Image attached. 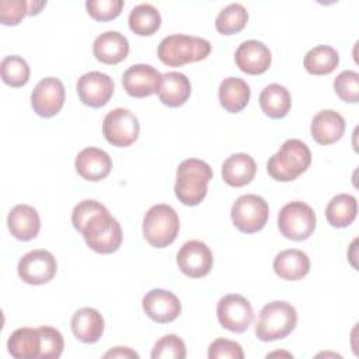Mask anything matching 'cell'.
Wrapping results in <instances>:
<instances>
[{
    "instance_id": "23",
    "label": "cell",
    "mask_w": 359,
    "mask_h": 359,
    "mask_svg": "<svg viewBox=\"0 0 359 359\" xmlns=\"http://www.w3.org/2000/svg\"><path fill=\"white\" fill-rule=\"evenodd\" d=\"M257 172V164L250 154L236 153L229 156L222 165V178L230 187H244L250 184Z\"/></svg>"
},
{
    "instance_id": "19",
    "label": "cell",
    "mask_w": 359,
    "mask_h": 359,
    "mask_svg": "<svg viewBox=\"0 0 359 359\" xmlns=\"http://www.w3.org/2000/svg\"><path fill=\"white\" fill-rule=\"evenodd\" d=\"M311 136L323 146L338 142L345 132L344 116L334 109H323L317 112L311 121Z\"/></svg>"
},
{
    "instance_id": "33",
    "label": "cell",
    "mask_w": 359,
    "mask_h": 359,
    "mask_svg": "<svg viewBox=\"0 0 359 359\" xmlns=\"http://www.w3.org/2000/svg\"><path fill=\"white\" fill-rule=\"evenodd\" d=\"M1 79L11 87H22L29 80V66L21 56H6L0 63Z\"/></svg>"
},
{
    "instance_id": "16",
    "label": "cell",
    "mask_w": 359,
    "mask_h": 359,
    "mask_svg": "<svg viewBox=\"0 0 359 359\" xmlns=\"http://www.w3.org/2000/svg\"><path fill=\"white\" fill-rule=\"evenodd\" d=\"M143 310L149 318L156 323L167 324L181 314L180 299L170 290L151 289L142 300Z\"/></svg>"
},
{
    "instance_id": "12",
    "label": "cell",
    "mask_w": 359,
    "mask_h": 359,
    "mask_svg": "<svg viewBox=\"0 0 359 359\" xmlns=\"http://www.w3.org/2000/svg\"><path fill=\"white\" fill-rule=\"evenodd\" d=\"M177 265L180 271L189 278H203L213 266V255L205 243L191 240L182 244V247L178 250Z\"/></svg>"
},
{
    "instance_id": "1",
    "label": "cell",
    "mask_w": 359,
    "mask_h": 359,
    "mask_svg": "<svg viewBox=\"0 0 359 359\" xmlns=\"http://www.w3.org/2000/svg\"><path fill=\"white\" fill-rule=\"evenodd\" d=\"M213 171L208 163L199 158H187L177 168L175 195L181 203L187 206L199 205L208 194V182L212 180Z\"/></svg>"
},
{
    "instance_id": "20",
    "label": "cell",
    "mask_w": 359,
    "mask_h": 359,
    "mask_svg": "<svg viewBox=\"0 0 359 359\" xmlns=\"http://www.w3.org/2000/svg\"><path fill=\"white\" fill-rule=\"evenodd\" d=\"M7 226L17 240L29 241L35 238L41 229V219L38 212L25 203L15 205L8 216H7Z\"/></svg>"
},
{
    "instance_id": "18",
    "label": "cell",
    "mask_w": 359,
    "mask_h": 359,
    "mask_svg": "<svg viewBox=\"0 0 359 359\" xmlns=\"http://www.w3.org/2000/svg\"><path fill=\"white\" fill-rule=\"evenodd\" d=\"M74 167L81 178L97 182L111 172L112 160L107 151L98 147H86L76 156Z\"/></svg>"
},
{
    "instance_id": "38",
    "label": "cell",
    "mask_w": 359,
    "mask_h": 359,
    "mask_svg": "<svg viewBox=\"0 0 359 359\" xmlns=\"http://www.w3.org/2000/svg\"><path fill=\"white\" fill-rule=\"evenodd\" d=\"M208 356L209 359H243L244 352L238 342L226 338H217L209 345Z\"/></svg>"
},
{
    "instance_id": "7",
    "label": "cell",
    "mask_w": 359,
    "mask_h": 359,
    "mask_svg": "<svg viewBox=\"0 0 359 359\" xmlns=\"http://www.w3.org/2000/svg\"><path fill=\"white\" fill-rule=\"evenodd\" d=\"M278 227L283 237L293 241H303L316 229V213L304 202L293 201L286 203L278 215Z\"/></svg>"
},
{
    "instance_id": "5",
    "label": "cell",
    "mask_w": 359,
    "mask_h": 359,
    "mask_svg": "<svg viewBox=\"0 0 359 359\" xmlns=\"http://www.w3.org/2000/svg\"><path fill=\"white\" fill-rule=\"evenodd\" d=\"M180 231L175 209L165 203L153 205L143 219V236L151 247L164 248L174 243Z\"/></svg>"
},
{
    "instance_id": "25",
    "label": "cell",
    "mask_w": 359,
    "mask_h": 359,
    "mask_svg": "<svg viewBox=\"0 0 359 359\" xmlns=\"http://www.w3.org/2000/svg\"><path fill=\"white\" fill-rule=\"evenodd\" d=\"M273 271L285 280H299L309 273L310 259L300 250H283L273 259Z\"/></svg>"
},
{
    "instance_id": "22",
    "label": "cell",
    "mask_w": 359,
    "mask_h": 359,
    "mask_svg": "<svg viewBox=\"0 0 359 359\" xmlns=\"http://www.w3.org/2000/svg\"><path fill=\"white\" fill-rule=\"evenodd\" d=\"M73 335L84 342L94 344L97 342L104 332V318L101 313L93 307L79 309L70 321Z\"/></svg>"
},
{
    "instance_id": "29",
    "label": "cell",
    "mask_w": 359,
    "mask_h": 359,
    "mask_svg": "<svg viewBox=\"0 0 359 359\" xmlns=\"http://www.w3.org/2000/svg\"><path fill=\"white\" fill-rule=\"evenodd\" d=\"M358 213V202L356 198L349 194H339L334 196L327 208H325V217L327 222L332 227H346L349 226Z\"/></svg>"
},
{
    "instance_id": "3",
    "label": "cell",
    "mask_w": 359,
    "mask_h": 359,
    "mask_svg": "<svg viewBox=\"0 0 359 359\" xmlns=\"http://www.w3.org/2000/svg\"><path fill=\"white\" fill-rule=\"evenodd\" d=\"M212 50L210 42L184 34H172L161 39L157 48L158 59L171 67L203 60Z\"/></svg>"
},
{
    "instance_id": "17",
    "label": "cell",
    "mask_w": 359,
    "mask_h": 359,
    "mask_svg": "<svg viewBox=\"0 0 359 359\" xmlns=\"http://www.w3.org/2000/svg\"><path fill=\"white\" fill-rule=\"evenodd\" d=\"M234 59L237 67L241 72L257 76L265 73L269 69L272 56L269 48L265 43L257 39H250L244 41L237 48Z\"/></svg>"
},
{
    "instance_id": "27",
    "label": "cell",
    "mask_w": 359,
    "mask_h": 359,
    "mask_svg": "<svg viewBox=\"0 0 359 359\" xmlns=\"http://www.w3.org/2000/svg\"><path fill=\"white\" fill-rule=\"evenodd\" d=\"M8 353L15 359H36L41 351V334L38 328L22 327L15 330L7 341Z\"/></svg>"
},
{
    "instance_id": "21",
    "label": "cell",
    "mask_w": 359,
    "mask_h": 359,
    "mask_svg": "<svg viewBox=\"0 0 359 359\" xmlns=\"http://www.w3.org/2000/svg\"><path fill=\"white\" fill-rule=\"evenodd\" d=\"M93 53L101 63L116 65L128 56L129 42L121 32L107 31L94 39Z\"/></svg>"
},
{
    "instance_id": "4",
    "label": "cell",
    "mask_w": 359,
    "mask_h": 359,
    "mask_svg": "<svg viewBox=\"0 0 359 359\" xmlns=\"http://www.w3.org/2000/svg\"><path fill=\"white\" fill-rule=\"evenodd\" d=\"M296 324V309L287 302L275 300L261 309L255 325V335L264 342L282 339L294 330Z\"/></svg>"
},
{
    "instance_id": "9",
    "label": "cell",
    "mask_w": 359,
    "mask_h": 359,
    "mask_svg": "<svg viewBox=\"0 0 359 359\" xmlns=\"http://www.w3.org/2000/svg\"><path fill=\"white\" fill-rule=\"evenodd\" d=\"M139 121L126 108L111 109L102 121V135L115 147H128L139 136Z\"/></svg>"
},
{
    "instance_id": "30",
    "label": "cell",
    "mask_w": 359,
    "mask_h": 359,
    "mask_svg": "<svg viewBox=\"0 0 359 359\" xmlns=\"http://www.w3.org/2000/svg\"><path fill=\"white\" fill-rule=\"evenodd\" d=\"M128 21L132 32L140 36H149L160 28L161 15L154 6L149 3H142L132 8Z\"/></svg>"
},
{
    "instance_id": "41",
    "label": "cell",
    "mask_w": 359,
    "mask_h": 359,
    "mask_svg": "<svg viewBox=\"0 0 359 359\" xmlns=\"http://www.w3.org/2000/svg\"><path fill=\"white\" fill-rule=\"evenodd\" d=\"M46 6V1H28V15H36Z\"/></svg>"
},
{
    "instance_id": "26",
    "label": "cell",
    "mask_w": 359,
    "mask_h": 359,
    "mask_svg": "<svg viewBox=\"0 0 359 359\" xmlns=\"http://www.w3.org/2000/svg\"><path fill=\"white\" fill-rule=\"evenodd\" d=\"M250 86L240 77H227L220 83L219 101L230 114H237L244 109L250 101Z\"/></svg>"
},
{
    "instance_id": "8",
    "label": "cell",
    "mask_w": 359,
    "mask_h": 359,
    "mask_svg": "<svg viewBox=\"0 0 359 359\" xmlns=\"http://www.w3.org/2000/svg\"><path fill=\"white\" fill-rule=\"evenodd\" d=\"M233 224L245 234H252L264 229L269 216L266 201L255 194L241 195L231 206Z\"/></svg>"
},
{
    "instance_id": "14",
    "label": "cell",
    "mask_w": 359,
    "mask_h": 359,
    "mask_svg": "<svg viewBox=\"0 0 359 359\" xmlns=\"http://www.w3.org/2000/svg\"><path fill=\"white\" fill-rule=\"evenodd\" d=\"M114 87V80L97 70L83 74L76 84L80 101L91 108L104 107L111 100Z\"/></svg>"
},
{
    "instance_id": "36",
    "label": "cell",
    "mask_w": 359,
    "mask_h": 359,
    "mask_svg": "<svg viewBox=\"0 0 359 359\" xmlns=\"http://www.w3.org/2000/svg\"><path fill=\"white\" fill-rule=\"evenodd\" d=\"M334 90L337 95L345 101L355 104L359 100V74L353 70L341 72L334 80Z\"/></svg>"
},
{
    "instance_id": "37",
    "label": "cell",
    "mask_w": 359,
    "mask_h": 359,
    "mask_svg": "<svg viewBox=\"0 0 359 359\" xmlns=\"http://www.w3.org/2000/svg\"><path fill=\"white\" fill-rule=\"evenodd\" d=\"M123 7L122 0H87L86 8L90 17L97 21H109L116 18Z\"/></svg>"
},
{
    "instance_id": "31",
    "label": "cell",
    "mask_w": 359,
    "mask_h": 359,
    "mask_svg": "<svg viewBox=\"0 0 359 359\" xmlns=\"http://www.w3.org/2000/svg\"><path fill=\"white\" fill-rule=\"evenodd\" d=\"M339 63L338 52L328 45H317L304 56V67L310 74L324 76L335 70Z\"/></svg>"
},
{
    "instance_id": "10",
    "label": "cell",
    "mask_w": 359,
    "mask_h": 359,
    "mask_svg": "<svg viewBox=\"0 0 359 359\" xmlns=\"http://www.w3.org/2000/svg\"><path fill=\"white\" fill-rule=\"evenodd\" d=\"M216 313L220 325L231 332H244L254 318L251 303L237 293L223 296L217 303Z\"/></svg>"
},
{
    "instance_id": "15",
    "label": "cell",
    "mask_w": 359,
    "mask_h": 359,
    "mask_svg": "<svg viewBox=\"0 0 359 359\" xmlns=\"http://www.w3.org/2000/svg\"><path fill=\"white\" fill-rule=\"evenodd\" d=\"M161 73L151 65H133L123 72L122 86L125 91L135 98L149 97L157 93L161 83Z\"/></svg>"
},
{
    "instance_id": "13",
    "label": "cell",
    "mask_w": 359,
    "mask_h": 359,
    "mask_svg": "<svg viewBox=\"0 0 359 359\" xmlns=\"http://www.w3.org/2000/svg\"><path fill=\"white\" fill-rule=\"evenodd\" d=\"M65 104V86L57 77L42 79L32 90L31 105L42 118L55 116Z\"/></svg>"
},
{
    "instance_id": "32",
    "label": "cell",
    "mask_w": 359,
    "mask_h": 359,
    "mask_svg": "<svg viewBox=\"0 0 359 359\" xmlns=\"http://www.w3.org/2000/svg\"><path fill=\"white\" fill-rule=\"evenodd\" d=\"M248 21V11L240 3H231L226 6L216 17L215 27L217 32L223 35H231L240 32Z\"/></svg>"
},
{
    "instance_id": "6",
    "label": "cell",
    "mask_w": 359,
    "mask_h": 359,
    "mask_svg": "<svg viewBox=\"0 0 359 359\" xmlns=\"http://www.w3.org/2000/svg\"><path fill=\"white\" fill-rule=\"evenodd\" d=\"M86 244L98 254H112L122 244V229L108 209L91 219L80 231Z\"/></svg>"
},
{
    "instance_id": "35",
    "label": "cell",
    "mask_w": 359,
    "mask_h": 359,
    "mask_svg": "<svg viewBox=\"0 0 359 359\" xmlns=\"http://www.w3.org/2000/svg\"><path fill=\"white\" fill-rule=\"evenodd\" d=\"M187 356V348L184 341L175 335L168 334L160 338L151 351L153 359H184Z\"/></svg>"
},
{
    "instance_id": "2",
    "label": "cell",
    "mask_w": 359,
    "mask_h": 359,
    "mask_svg": "<svg viewBox=\"0 0 359 359\" xmlns=\"http://www.w3.org/2000/svg\"><path fill=\"white\" fill-rule=\"evenodd\" d=\"M311 163V151L299 139H287L266 163L268 174L280 182L294 181Z\"/></svg>"
},
{
    "instance_id": "28",
    "label": "cell",
    "mask_w": 359,
    "mask_h": 359,
    "mask_svg": "<svg viewBox=\"0 0 359 359\" xmlns=\"http://www.w3.org/2000/svg\"><path fill=\"white\" fill-rule=\"evenodd\" d=\"M290 105L292 100L287 88L278 83L268 84L259 94V107L269 118L280 119L286 116Z\"/></svg>"
},
{
    "instance_id": "40",
    "label": "cell",
    "mask_w": 359,
    "mask_h": 359,
    "mask_svg": "<svg viewBox=\"0 0 359 359\" xmlns=\"http://www.w3.org/2000/svg\"><path fill=\"white\" fill-rule=\"evenodd\" d=\"M104 358H139V355L126 346H116L111 351H108Z\"/></svg>"
},
{
    "instance_id": "11",
    "label": "cell",
    "mask_w": 359,
    "mask_h": 359,
    "mask_svg": "<svg viewBox=\"0 0 359 359\" xmlns=\"http://www.w3.org/2000/svg\"><path fill=\"white\" fill-rule=\"evenodd\" d=\"M18 276L28 285H43L57 271L56 258L46 250H32L18 261Z\"/></svg>"
},
{
    "instance_id": "24",
    "label": "cell",
    "mask_w": 359,
    "mask_h": 359,
    "mask_svg": "<svg viewBox=\"0 0 359 359\" xmlns=\"http://www.w3.org/2000/svg\"><path fill=\"white\" fill-rule=\"evenodd\" d=\"M157 94L164 105L171 108L181 107L191 95V81L180 72L164 73Z\"/></svg>"
},
{
    "instance_id": "39",
    "label": "cell",
    "mask_w": 359,
    "mask_h": 359,
    "mask_svg": "<svg viewBox=\"0 0 359 359\" xmlns=\"http://www.w3.org/2000/svg\"><path fill=\"white\" fill-rule=\"evenodd\" d=\"M28 15V1L24 0H1L0 21L4 25H17Z\"/></svg>"
},
{
    "instance_id": "34",
    "label": "cell",
    "mask_w": 359,
    "mask_h": 359,
    "mask_svg": "<svg viewBox=\"0 0 359 359\" xmlns=\"http://www.w3.org/2000/svg\"><path fill=\"white\" fill-rule=\"evenodd\" d=\"M41 334V351L38 359H56L65 348L63 335L53 327L42 325L38 328Z\"/></svg>"
}]
</instances>
